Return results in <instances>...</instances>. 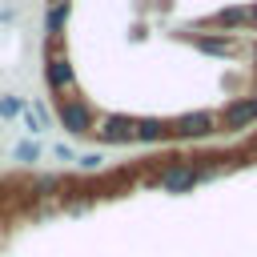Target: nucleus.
I'll use <instances>...</instances> for the list:
<instances>
[{"instance_id": "obj_12", "label": "nucleus", "mask_w": 257, "mask_h": 257, "mask_svg": "<svg viewBox=\"0 0 257 257\" xmlns=\"http://www.w3.org/2000/svg\"><path fill=\"white\" fill-rule=\"evenodd\" d=\"M20 112H28L20 96H0V116H4V120H16Z\"/></svg>"}, {"instance_id": "obj_1", "label": "nucleus", "mask_w": 257, "mask_h": 257, "mask_svg": "<svg viewBox=\"0 0 257 257\" xmlns=\"http://www.w3.org/2000/svg\"><path fill=\"white\" fill-rule=\"evenodd\" d=\"M213 177V169H205V165H197L193 157H177V161H169L161 173H157V185L165 189V193H193L201 181H209Z\"/></svg>"}, {"instance_id": "obj_9", "label": "nucleus", "mask_w": 257, "mask_h": 257, "mask_svg": "<svg viewBox=\"0 0 257 257\" xmlns=\"http://www.w3.org/2000/svg\"><path fill=\"white\" fill-rule=\"evenodd\" d=\"M68 16H72V0H52L44 8V36L48 40H60L64 28H68Z\"/></svg>"}, {"instance_id": "obj_8", "label": "nucleus", "mask_w": 257, "mask_h": 257, "mask_svg": "<svg viewBox=\"0 0 257 257\" xmlns=\"http://www.w3.org/2000/svg\"><path fill=\"white\" fill-rule=\"evenodd\" d=\"M209 28H221V32H241V28H249V8L245 4H229V8H221V12H213L209 20H205Z\"/></svg>"}, {"instance_id": "obj_14", "label": "nucleus", "mask_w": 257, "mask_h": 257, "mask_svg": "<svg viewBox=\"0 0 257 257\" xmlns=\"http://www.w3.org/2000/svg\"><path fill=\"white\" fill-rule=\"evenodd\" d=\"M36 157H40V145H36V141H20V145H16V161H20V165H32Z\"/></svg>"}, {"instance_id": "obj_11", "label": "nucleus", "mask_w": 257, "mask_h": 257, "mask_svg": "<svg viewBox=\"0 0 257 257\" xmlns=\"http://www.w3.org/2000/svg\"><path fill=\"white\" fill-rule=\"evenodd\" d=\"M64 189V177H56V173H48V177H36L32 185H28V193L32 197H56Z\"/></svg>"}, {"instance_id": "obj_10", "label": "nucleus", "mask_w": 257, "mask_h": 257, "mask_svg": "<svg viewBox=\"0 0 257 257\" xmlns=\"http://www.w3.org/2000/svg\"><path fill=\"white\" fill-rule=\"evenodd\" d=\"M137 141L141 145H157V141H173V124L161 116H141L137 120Z\"/></svg>"}, {"instance_id": "obj_16", "label": "nucleus", "mask_w": 257, "mask_h": 257, "mask_svg": "<svg viewBox=\"0 0 257 257\" xmlns=\"http://www.w3.org/2000/svg\"><path fill=\"white\" fill-rule=\"evenodd\" d=\"M0 233H4V213H0Z\"/></svg>"}, {"instance_id": "obj_6", "label": "nucleus", "mask_w": 257, "mask_h": 257, "mask_svg": "<svg viewBox=\"0 0 257 257\" xmlns=\"http://www.w3.org/2000/svg\"><path fill=\"white\" fill-rule=\"evenodd\" d=\"M217 124H221V133H241V128H249V124H257V96L229 100V104L217 112Z\"/></svg>"}, {"instance_id": "obj_4", "label": "nucleus", "mask_w": 257, "mask_h": 257, "mask_svg": "<svg viewBox=\"0 0 257 257\" xmlns=\"http://www.w3.org/2000/svg\"><path fill=\"white\" fill-rule=\"evenodd\" d=\"M169 124H173V137H177V141H209L213 133H221L217 112H209V108L181 112V116H177V120H169Z\"/></svg>"}, {"instance_id": "obj_7", "label": "nucleus", "mask_w": 257, "mask_h": 257, "mask_svg": "<svg viewBox=\"0 0 257 257\" xmlns=\"http://www.w3.org/2000/svg\"><path fill=\"white\" fill-rule=\"evenodd\" d=\"M185 40H189L197 52H205V56H237V52H241V44H237L229 32H221V36H213V32H209V36H201V32H189Z\"/></svg>"}, {"instance_id": "obj_3", "label": "nucleus", "mask_w": 257, "mask_h": 257, "mask_svg": "<svg viewBox=\"0 0 257 257\" xmlns=\"http://www.w3.org/2000/svg\"><path fill=\"white\" fill-rule=\"evenodd\" d=\"M56 116H60V128H64L68 137H92V128H96V112H92V104L80 100V96H64V100L56 104Z\"/></svg>"}, {"instance_id": "obj_5", "label": "nucleus", "mask_w": 257, "mask_h": 257, "mask_svg": "<svg viewBox=\"0 0 257 257\" xmlns=\"http://www.w3.org/2000/svg\"><path fill=\"white\" fill-rule=\"evenodd\" d=\"M137 120H141V116L108 112V116H100V120H96L92 137H96L100 145H133V141H137Z\"/></svg>"}, {"instance_id": "obj_2", "label": "nucleus", "mask_w": 257, "mask_h": 257, "mask_svg": "<svg viewBox=\"0 0 257 257\" xmlns=\"http://www.w3.org/2000/svg\"><path fill=\"white\" fill-rule=\"evenodd\" d=\"M44 84H48V92H68L76 84V68H72L60 40L44 44Z\"/></svg>"}, {"instance_id": "obj_15", "label": "nucleus", "mask_w": 257, "mask_h": 257, "mask_svg": "<svg viewBox=\"0 0 257 257\" xmlns=\"http://www.w3.org/2000/svg\"><path fill=\"white\" fill-rule=\"evenodd\" d=\"M249 60H253V64H257V40H253V44H249Z\"/></svg>"}, {"instance_id": "obj_13", "label": "nucleus", "mask_w": 257, "mask_h": 257, "mask_svg": "<svg viewBox=\"0 0 257 257\" xmlns=\"http://www.w3.org/2000/svg\"><path fill=\"white\" fill-rule=\"evenodd\" d=\"M76 169H80V173H100V169H104V157H100V153H80V157H76Z\"/></svg>"}]
</instances>
